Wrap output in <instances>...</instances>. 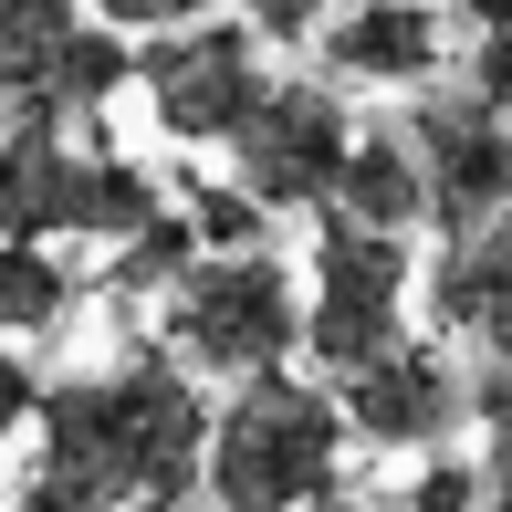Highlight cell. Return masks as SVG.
<instances>
[{"label":"cell","instance_id":"cell-1","mask_svg":"<svg viewBox=\"0 0 512 512\" xmlns=\"http://www.w3.org/2000/svg\"><path fill=\"white\" fill-rule=\"evenodd\" d=\"M21 429H32V471H21L11 512H136V502L199 492L209 398L168 345H136L105 377H63V387L42 377Z\"/></svg>","mask_w":512,"mask_h":512},{"label":"cell","instance_id":"cell-2","mask_svg":"<svg viewBox=\"0 0 512 512\" xmlns=\"http://www.w3.org/2000/svg\"><path fill=\"white\" fill-rule=\"evenodd\" d=\"M335 481H345L335 387L293 377V366L230 377V408H209V429H199V502L209 512H304Z\"/></svg>","mask_w":512,"mask_h":512},{"label":"cell","instance_id":"cell-3","mask_svg":"<svg viewBox=\"0 0 512 512\" xmlns=\"http://www.w3.org/2000/svg\"><path fill=\"white\" fill-rule=\"evenodd\" d=\"M304 335V283L283 272V251H199L168 293H157V345L189 377H251V366H293Z\"/></svg>","mask_w":512,"mask_h":512},{"label":"cell","instance_id":"cell-4","mask_svg":"<svg viewBox=\"0 0 512 512\" xmlns=\"http://www.w3.org/2000/svg\"><path fill=\"white\" fill-rule=\"evenodd\" d=\"M408 272H418L408 230H366V220H335V209H324L293 356H314V377L335 387L345 366H366L377 345H398L408 335Z\"/></svg>","mask_w":512,"mask_h":512},{"label":"cell","instance_id":"cell-5","mask_svg":"<svg viewBox=\"0 0 512 512\" xmlns=\"http://www.w3.org/2000/svg\"><path fill=\"white\" fill-rule=\"evenodd\" d=\"M262 32L251 21H168V32L136 42V74L126 95H147L157 136H178V147H220L230 126L251 115V95H262Z\"/></svg>","mask_w":512,"mask_h":512},{"label":"cell","instance_id":"cell-6","mask_svg":"<svg viewBox=\"0 0 512 512\" xmlns=\"http://www.w3.org/2000/svg\"><path fill=\"white\" fill-rule=\"evenodd\" d=\"M408 157H418V189H429V241H450V230L471 220H502L512 209V136H502V105L471 95V84H408Z\"/></svg>","mask_w":512,"mask_h":512},{"label":"cell","instance_id":"cell-7","mask_svg":"<svg viewBox=\"0 0 512 512\" xmlns=\"http://www.w3.org/2000/svg\"><path fill=\"white\" fill-rule=\"evenodd\" d=\"M335 418L366 439V450H408V460H429V450H450L460 429H481L471 418V366H460L439 335H398L366 366H345L335 377Z\"/></svg>","mask_w":512,"mask_h":512},{"label":"cell","instance_id":"cell-8","mask_svg":"<svg viewBox=\"0 0 512 512\" xmlns=\"http://www.w3.org/2000/svg\"><path fill=\"white\" fill-rule=\"evenodd\" d=\"M345 136H356V115H345V95H335L324 74H304V84H262V95H251V115L220 136V147H230V189L262 199V209H324Z\"/></svg>","mask_w":512,"mask_h":512},{"label":"cell","instance_id":"cell-9","mask_svg":"<svg viewBox=\"0 0 512 512\" xmlns=\"http://www.w3.org/2000/svg\"><path fill=\"white\" fill-rule=\"evenodd\" d=\"M324 84H429L450 63V11L439 0H356V11H324Z\"/></svg>","mask_w":512,"mask_h":512},{"label":"cell","instance_id":"cell-10","mask_svg":"<svg viewBox=\"0 0 512 512\" xmlns=\"http://www.w3.org/2000/svg\"><path fill=\"white\" fill-rule=\"evenodd\" d=\"M74 199H84L74 126H42L11 105V126H0V241H74Z\"/></svg>","mask_w":512,"mask_h":512},{"label":"cell","instance_id":"cell-11","mask_svg":"<svg viewBox=\"0 0 512 512\" xmlns=\"http://www.w3.org/2000/svg\"><path fill=\"white\" fill-rule=\"evenodd\" d=\"M502 304H512V220H471L429 251V335L439 345H502Z\"/></svg>","mask_w":512,"mask_h":512},{"label":"cell","instance_id":"cell-12","mask_svg":"<svg viewBox=\"0 0 512 512\" xmlns=\"http://www.w3.org/2000/svg\"><path fill=\"white\" fill-rule=\"evenodd\" d=\"M126 74H136V42L115 32V21L84 11L74 32H63L53 53H42L32 74L11 84V105H21V115H42V126H95V115L126 95Z\"/></svg>","mask_w":512,"mask_h":512},{"label":"cell","instance_id":"cell-13","mask_svg":"<svg viewBox=\"0 0 512 512\" xmlns=\"http://www.w3.org/2000/svg\"><path fill=\"white\" fill-rule=\"evenodd\" d=\"M335 220H366V230H418L429 220V189H418V157L398 126H356L335 157V189H324Z\"/></svg>","mask_w":512,"mask_h":512},{"label":"cell","instance_id":"cell-14","mask_svg":"<svg viewBox=\"0 0 512 512\" xmlns=\"http://www.w3.org/2000/svg\"><path fill=\"white\" fill-rule=\"evenodd\" d=\"M168 209V178L136 168V157L115 147H84V199H74V241H126L136 220H157Z\"/></svg>","mask_w":512,"mask_h":512},{"label":"cell","instance_id":"cell-15","mask_svg":"<svg viewBox=\"0 0 512 512\" xmlns=\"http://www.w3.org/2000/svg\"><path fill=\"white\" fill-rule=\"evenodd\" d=\"M74 314V272L53 262V241H0V345H32Z\"/></svg>","mask_w":512,"mask_h":512},{"label":"cell","instance_id":"cell-16","mask_svg":"<svg viewBox=\"0 0 512 512\" xmlns=\"http://www.w3.org/2000/svg\"><path fill=\"white\" fill-rule=\"evenodd\" d=\"M105 251H115V262H105V293H115V304H147V293H168L178 272L199 262V241H189V220H178V199L157 209V220H136L126 241H105Z\"/></svg>","mask_w":512,"mask_h":512},{"label":"cell","instance_id":"cell-17","mask_svg":"<svg viewBox=\"0 0 512 512\" xmlns=\"http://www.w3.org/2000/svg\"><path fill=\"white\" fill-rule=\"evenodd\" d=\"M502 460L492 450H429V471H408L398 492H377L366 512H502Z\"/></svg>","mask_w":512,"mask_h":512},{"label":"cell","instance_id":"cell-18","mask_svg":"<svg viewBox=\"0 0 512 512\" xmlns=\"http://www.w3.org/2000/svg\"><path fill=\"white\" fill-rule=\"evenodd\" d=\"M178 220H189L199 251H262L272 241V209L241 199V189H199V178H178Z\"/></svg>","mask_w":512,"mask_h":512},{"label":"cell","instance_id":"cell-19","mask_svg":"<svg viewBox=\"0 0 512 512\" xmlns=\"http://www.w3.org/2000/svg\"><path fill=\"white\" fill-rule=\"evenodd\" d=\"M74 21H84V0H0V95H11Z\"/></svg>","mask_w":512,"mask_h":512},{"label":"cell","instance_id":"cell-20","mask_svg":"<svg viewBox=\"0 0 512 512\" xmlns=\"http://www.w3.org/2000/svg\"><path fill=\"white\" fill-rule=\"evenodd\" d=\"M324 11H335V0H241V21H251L262 42H314Z\"/></svg>","mask_w":512,"mask_h":512},{"label":"cell","instance_id":"cell-21","mask_svg":"<svg viewBox=\"0 0 512 512\" xmlns=\"http://www.w3.org/2000/svg\"><path fill=\"white\" fill-rule=\"evenodd\" d=\"M95 21H115V32H168V21H199L209 0H84Z\"/></svg>","mask_w":512,"mask_h":512},{"label":"cell","instance_id":"cell-22","mask_svg":"<svg viewBox=\"0 0 512 512\" xmlns=\"http://www.w3.org/2000/svg\"><path fill=\"white\" fill-rule=\"evenodd\" d=\"M32 398H42L32 356H21V345H0V450H11V439H21V418H32Z\"/></svg>","mask_w":512,"mask_h":512},{"label":"cell","instance_id":"cell-23","mask_svg":"<svg viewBox=\"0 0 512 512\" xmlns=\"http://www.w3.org/2000/svg\"><path fill=\"white\" fill-rule=\"evenodd\" d=\"M460 32H471V42H481V32H502V0H460Z\"/></svg>","mask_w":512,"mask_h":512}]
</instances>
